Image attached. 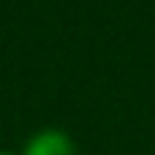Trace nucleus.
Masks as SVG:
<instances>
[{
  "instance_id": "nucleus-2",
  "label": "nucleus",
  "mask_w": 155,
  "mask_h": 155,
  "mask_svg": "<svg viewBox=\"0 0 155 155\" xmlns=\"http://www.w3.org/2000/svg\"><path fill=\"white\" fill-rule=\"evenodd\" d=\"M0 155H11V153H0Z\"/></svg>"
},
{
  "instance_id": "nucleus-1",
  "label": "nucleus",
  "mask_w": 155,
  "mask_h": 155,
  "mask_svg": "<svg viewBox=\"0 0 155 155\" xmlns=\"http://www.w3.org/2000/svg\"><path fill=\"white\" fill-rule=\"evenodd\" d=\"M22 155H74V142L68 134L57 128H46L27 139Z\"/></svg>"
}]
</instances>
